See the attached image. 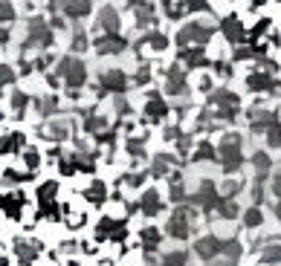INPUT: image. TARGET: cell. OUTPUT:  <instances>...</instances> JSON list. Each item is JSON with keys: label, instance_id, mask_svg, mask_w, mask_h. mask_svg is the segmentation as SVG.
Returning <instances> with one entry per match:
<instances>
[{"label": "cell", "instance_id": "1", "mask_svg": "<svg viewBox=\"0 0 281 266\" xmlns=\"http://www.w3.org/2000/svg\"><path fill=\"white\" fill-rule=\"evenodd\" d=\"M58 69H61V75H64L67 87L79 90V87L84 84V64H82V61H76V58H64Z\"/></svg>", "mask_w": 281, "mask_h": 266}, {"label": "cell", "instance_id": "2", "mask_svg": "<svg viewBox=\"0 0 281 266\" xmlns=\"http://www.w3.org/2000/svg\"><path fill=\"white\" fill-rule=\"evenodd\" d=\"M26 44H38V47H50L52 44V32L47 29V23L41 17H32L29 20V41Z\"/></svg>", "mask_w": 281, "mask_h": 266}, {"label": "cell", "instance_id": "3", "mask_svg": "<svg viewBox=\"0 0 281 266\" xmlns=\"http://www.w3.org/2000/svg\"><path fill=\"white\" fill-rule=\"evenodd\" d=\"M55 188L58 185L55 183H47V185H41V191H38V202H41V211L44 214H55Z\"/></svg>", "mask_w": 281, "mask_h": 266}, {"label": "cell", "instance_id": "4", "mask_svg": "<svg viewBox=\"0 0 281 266\" xmlns=\"http://www.w3.org/2000/svg\"><path fill=\"white\" fill-rule=\"evenodd\" d=\"M168 234H174V237H186V234H188V214H186V208H180L177 214L171 217Z\"/></svg>", "mask_w": 281, "mask_h": 266}, {"label": "cell", "instance_id": "5", "mask_svg": "<svg viewBox=\"0 0 281 266\" xmlns=\"http://www.w3.org/2000/svg\"><path fill=\"white\" fill-rule=\"evenodd\" d=\"M61 6L70 17H84L90 12V0H61Z\"/></svg>", "mask_w": 281, "mask_h": 266}, {"label": "cell", "instance_id": "6", "mask_svg": "<svg viewBox=\"0 0 281 266\" xmlns=\"http://www.w3.org/2000/svg\"><path fill=\"white\" fill-rule=\"evenodd\" d=\"M101 84H104L107 90H113V93H122V90L128 87V81H125V75H122V72H116V69H110V72H104V75H101Z\"/></svg>", "mask_w": 281, "mask_h": 266}, {"label": "cell", "instance_id": "7", "mask_svg": "<svg viewBox=\"0 0 281 266\" xmlns=\"http://www.w3.org/2000/svg\"><path fill=\"white\" fill-rule=\"evenodd\" d=\"M99 26L101 29H110V32L119 26V12H116L113 6H104V9L99 12Z\"/></svg>", "mask_w": 281, "mask_h": 266}, {"label": "cell", "instance_id": "8", "mask_svg": "<svg viewBox=\"0 0 281 266\" xmlns=\"http://www.w3.org/2000/svg\"><path fill=\"white\" fill-rule=\"evenodd\" d=\"M96 50L99 52H119V50H125V41L119 35H107V38L96 41Z\"/></svg>", "mask_w": 281, "mask_h": 266}, {"label": "cell", "instance_id": "9", "mask_svg": "<svg viewBox=\"0 0 281 266\" xmlns=\"http://www.w3.org/2000/svg\"><path fill=\"white\" fill-rule=\"evenodd\" d=\"M188 41H200L203 44V41H209V32L203 26H186L180 32V44H188Z\"/></svg>", "mask_w": 281, "mask_h": 266}, {"label": "cell", "instance_id": "10", "mask_svg": "<svg viewBox=\"0 0 281 266\" xmlns=\"http://www.w3.org/2000/svg\"><path fill=\"white\" fill-rule=\"evenodd\" d=\"M20 145H23V136H20V133H9V136L0 139V153H12V150H17Z\"/></svg>", "mask_w": 281, "mask_h": 266}, {"label": "cell", "instance_id": "11", "mask_svg": "<svg viewBox=\"0 0 281 266\" xmlns=\"http://www.w3.org/2000/svg\"><path fill=\"white\" fill-rule=\"evenodd\" d=\"M217 246H220V240H217V237H206V240H200V243H197V252L203 255V258H215Z\"/></svg>", "mask_w": 281, "mask_h": 266}, {"label": "cell", "instance_id": "12", "mask_svg": "<svg viewBox=\"0 0 281 266\" xmlns=\"http://www.w3.org/2000/svg\"><path fill=\"white\" fill-rule=\"evenodd\" d=\"M70 122H55V125H50V131L44 133V136H50V139H67L70 136Z\"/></svg>", "mask_w": 281, "mask_h": 266}, {"label": "cell", "instance_id": "13", "mask_svg": "<svg viewBox=\"0 0 281 266\" xmlns=\"http://www.w3.org/2000/svg\"><path fill=\"white\" fill-rule=\"evenodd\" d=\"M166 35H148V38H145V41H142V44H139V47H142V50H154V52H160V50H166Z\"/></svg>", "mask_w": 281, "mask_h": 266}, {"label": "cell", "instance_id": "14", "mask_svg": "<svg viewBox=\"0 0 281 266\" xmlns=\"http://www.w3.org/2000/svg\"><path fill=\"white\" fill-rule=\"evenodd\" d=\"M142 211H145V214H157V211H160V197H157V191H148V194L142 197Z\"/></svg>", "mask_w": 281, "mask_h": 266}, {"label": "cell", "instance_id": "15", "mask_svg": "<svg viewBox=\"0 0 281 266\" xmlns=\"http://www.w3.org/2000/svg\"><path fill=\"white\" fill-rule=\"evenodd\" d=\"M145 110H148V119H163V116H166V104L157 99V96H151V101H148V107H145Z\"/></svg>", "mask_w": 281, "mask_h": 266}, {"label": "cell", "instance_id": "16", "mask_svg": "<svg viewBox=\"0 0 281 266\" xmlns=\"http://www.w3.org/2000/svg\"><path fill=\"white\" fill-rule=\"evenodd\" d=\"M87 200H93V205H101V202H104V185H101L99 180L87 188Z\"/></svg>", "mask_w": 281, "mask_h": 266}, {"label": "cell", "instance_id": "17", "mask_svg": "<svg viewBox=\"0 0 281 266\" xmlns=\"http://www.w3.org/2000/svg\"><path fill=\"white\" fill-rule=\"evenodd\" d=\"M38 255V246H29V243H17V258L23 264H32V258Z\"/></svg>", "mask_w": 281, "mask_h": 266}, {"label": "cell", "instance_id": "18", "mask_svg": "<svg viewBox=\"0 0 281 266\" xmlns=\"http://www.w3.org/2000/svg\"><path fill=\"white\" fill-rule=\"evenodd\" d=\"M180 90H183V75H180V69L174 66L168 72V93H180Z\"/></svg>", "mask_w": 281, "mask_h": 266}, {"label": "cell", "instance_id": "19", "mask_svg": "<svg viewBox=\"0 0 281 266\" xmlns=\"http://www.w3.org/2000/svg\"><path fill=\"white\" fill-rule=\"evenodd\" d=\"M163 266H186V252H171L163 258Z\"/></svg>", "mask_w": 281, "mask_h": 266}, {"label": "cell", "instance_id": "20", "mask_svg": "<svg viewBox=\"0 0 281 266\" xmlns=\"http://www.w3.org/2000/svg\"><path fill=\"white\" fill-rule=\"evenodd\" d=\"M151 20H154V12H151V6H142V9H136V23H139V26H148Z\"/></svg>", "mask_w": 281, "mask_h": 266}, {"label": "cell", "instance_id": "21", "mask_svg": "<svg viewBox=\"0 0 281 266\" xmlns=\"http://www.w3.org/2000/svg\"><path fill=\"white\" fill-rule=\"evenodd\" d=\"M142 240H145V246H148V249H154V246H157V240H160V232H157V229H145V232H142Z\"/></svg>", "mask_w": 281, "mask_h": 266}, {"label": "cell", "instance_id": "22", "mask_svg": "<svg viewBox=\"0 0 281 266\" xmlns=\"http://www.w3.org/2000/svg\"><path fill=\"white\" fill-rule=\"evenodd\" d=\"M226 35L232 41H241V23L238 20H226Z\"/></svg>", "mask_w": 281, "mask_h": 266}, {"label": "cell", "instance_id": "23", "mask_svg": "<svg viewBox=\"0 0 281 266\" xmlns=\"http://www.w3.org/2000/svg\"><path fill=\"white\" fill-rule=\"evenodd\" d=\"M12 78H15V72H12L6 64H0V84H9Z\"/></svg>", "mask_w": 281, "mask_h": 266}, {"label": "cell", "instance_id": "24", "mask_svg": "<svg viewBox=\"0 0 281 266\" xmlns=\"http://www.w3.org/2000/svg\"><path fill=\"white\" fill-rule=\"evenodd\" d=\"M12 104H15V110H17V113H23V107H26V96H23V93H15Z\"/></svg>", "mask_w": 281, "mask_h": 266}, {"label": "cell", "instance_id": "25", "mask_svg": "<svg viewBox=\"0 0 281 266\" xmlns=\"http://www.w3.org/2000/svg\"><path fill=\"white\" fill-rule=\"evenodd\" d=\"M264 261H281V246H273L270 252H264Z\"/></svg>", "mask_w": 281, "mask_h": 266}, {"label": "cell", "instance_id": "26", "mask_svg": "<svg viewBox=\"0 0 281 266\" xmlns=\"http://www.w3.org/2000/svg\"><path fill=\"white\" fill-rule=\"evenodd\" d=\"M73 50H87V38H84V35H76V38H73Z\"/></svg>", "mask_w": 281, "mask_h": 266}, {"label": "cell", "instance_id": "27", "mask_svg": "<svg viewBox=\"0 0 281 266\" xmlns=\"http://www.w3.org/2000/svg\"><path fill=\"white\" fill-rule=\"evenodd\" d=\"M212 156H215V150L209 148V145H203V148L197 150V159H212Z\"/></svg>", "mask_w": 281, "mask_h": 266}, {"label": "cell", "instance_id": "28", "mask_svg": "<svg viewBox=\"0 0 281 266\" xmlns=\"http://www.w3.org/2000/svg\"><path fill=\"white\" fill-rule=\"evenodd\" d=\"M247 223H249V226H258V223H261V214H258V211H249Z\"/></svg>", "mask_w": 281, "mask_h": 266}, {"label": "cell", "instance_id": "29", "mask_svg": "<svg viewBox=\"0 0 281 266\" xmlns=\"http://www.w3.org/2000/svg\"><path fill=\"white\" fill-rule=\"evenodd\" d=\"M26 165H29V168L38 165V153H35V150H29V153H26Z\"/></svg>", "mask_w": 281, "mask_h": 266}, {"label": "cell", "instance_id": "30", "mask_svg": "<svg viewBox=\"0 0 281 266\" xmlns=\"http://www.w3.org/2000/svg\"><path fill=\"white\" fill-rule=\"evenodd\" d=\"M6 41H9V35H6V32H3V29H0V47H3Z\"/></svg>", "mask_w": 281, "mask_h": 266}, {"label": "cell", "instance_id": "31", "mask_svg": "<svg viewBox=\"0 0 281 266\" xmlns=\"http://www.w3.org/2000/svg\"><path fill=\"white\" fill-rule=\"evenodd\" d=\"M276 194H279V197H281V177H279V180H276Z\"/></svg>", "mask_w": 281, "mask_h": 266}, {"label": "cell", "instance_id": "32", "mask_svg": "<svg viewBox=\"0 0 281 266\" xmlns=\"http://www.w3.org/2000/svg\"><path fill=\"white\" fill-rule=\"evenodd\" d=\"M0 266H6V261H3V258H0Z\"/></svg>", "mask_w": 281, "mask_h": 266}]
</instances>
